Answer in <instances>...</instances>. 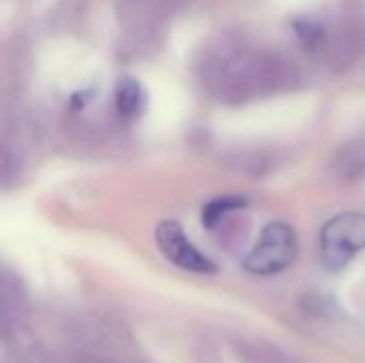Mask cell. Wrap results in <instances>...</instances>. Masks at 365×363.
<instances>
[{"instance_id":"6da1fadb","label":"cell","mask_w":365,"mask_h":363,"mask_svg":"<svg viewBox=\"0 0 365 363\" xmlns=\"http://www.w3.org/2000/svg\"><path fill=\"white\" fill-rule=\"evenodd\" d=\"M291 66L274 51L252 49L237 41H222L201 62L205 88L227 103H244L269 94L291 79Z\"/></svg>"},{"instance_id":"7a4b0ae2","label":"cell","mask_w":365,"mask_h":363,"mask_svg":"<svg viewBox=\"0 0 365 363\" xmlns=\"http://www.w3.org/2000/svg\"><path fill=\"white\" fill-rule=\"evenodd\" d=\"M297 257V237L295 231L284 223H269L255 248L244 259V267L257 276H272L280 274L293 265Z\"/></svg>"},{"instance_id":"3957f363","label":"cell","mask_w":365,"mask_h":363,"mask_svg":"<svg viewBox=\"0 0 365 363\" xmlns=\"http://www.w3.org/2000/svg\"><path fill=\"white\" fill-rule=\"evenodd\" d=\"M365 248V216L346 212L331 218L321 231V252L329 270L346 267Z\"/></svg>"},{"instance_id":"277c9868","label":"cell","mask_w":365,"mask_h":363,"mask_svg":"<svg viewBox=\"0 0 365 363\" xmlns=\"http://www.w3.org/2000/svg\"><path fill=\"white\" fill-rule=\"evenodd\" d=\"M156 244L160 248V252L178 267L192 272V274H214L216 265L212 263L210 257H205L197 246H192V242L188 240V235L184 233V229L173 223V220H165L158 225L156 229Z\"/></svg>"},{"instance_id":"5b68a950","label":"cell","mask_w":365,"mask_h":363,"mask_svg":"<svg viewBox=\"0 0 365 363\" xmlns=\"http://www.w3.org/2000/svg\"><path fill=\"white\" fill-rule=\"evenodd\" d=\"M325 47H327L329 60L338 68L355 62L365 51V26L357 19L344 21L331 36H327Z\"/></svg>"},{"instance_id":"8992f818","label":"cell","mask_w":365,"mask_h":363,"mask_svg":"<svg viewBox=\"0 0 365 363\" xmlns=\"http://www.w3.org/2000/svg\"><path fill=\"white\" fill-rule=\"evenodd\" d=\"M336 173L342 180H357L365 175V139L346 143L336 156Z\"/></svg>"},{"instance_id":"52a82bcc","label":"cell","mask_w":365,"mask_h":363,"mask_svg":"<svg viewBox=\"0 0 365 363\" xmlns=\"http://www.w3.org/2000/svg\"><path fill=\"white\" fill-rule=\"evenodd\" d=\"M115 107L122 118H126V120L137 118L145 107V94L141 90V86L133 79H124L115 92Z\"/></svg>"},{"instance_id":"ba28073f","label":"cell","mask_w":365,"mask_h":363,"mask_svg":"<svg viewBox=\"0 0 365 363\" xmlns=\"http://www.w3.org/2000/svg\"><path fill=\"white\" fill-rule=\"evenodd\" d=\"M242 203H244L242 199H231V197H227V199H216V201L207 203V205L203 208V225H205L207 229H214V227L220 225L231 212L240 210Z\"/></svg>"},{"instance_id":"9c48e42d","label":"cell","mask_w":365,"mask_h":363,"mask_svg":"<svg viewBox=\"0 0 365 363\" xmlns=\"http://www.w3.org/2000/svg\"><path fill=\"white\" fill-rule=\"evenodd\" d=\"M295 32L306 47H310V49H323L325 47L327 30L323 28V24H319L314 19H302L295 24Z\"/></svg>"}]
</instances>
